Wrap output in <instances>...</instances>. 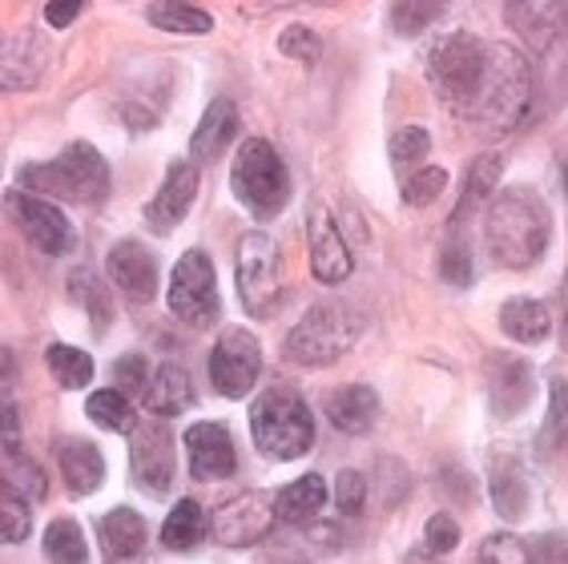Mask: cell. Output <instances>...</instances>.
I'll use <instances>...</instances> for the list:
<instances>
[{
  "label": "cell",
  "instance_id": "1",
  "mask_svg": "<svg viewBox=\"0 0 568 564\" xmlns=\"http://www.w3.org/2000/svg\"><path fill=\"white\" fill-rule=\"evenodd\" d=\"M548 239H552V210L528 185L504 190L484 210V246L508 271L536 266V259H545Z\"/></svg>",
  "mask_w": 568,
  "mask_h": 564
},
{
  "label": "cell",
  "instance_id": "2",
  "mask_svg": "<svg viewBox=\"0 0 568 564\" xmlns=\"http://www.w3.org/2000/svg\"><path fill=\"white\" fill-rule=\"evenodd\" d=\"M528 105H532V66H528V57L513 44H488L480 85L459 113L476 121L480 130L513 133L528 118Z\"/></svg>",
  "mask_w": 568,
  "mask_h": 564
},
{
  "label": "cell",
  "instance_id": "3",
  "mask_svg": "<svg viewBox=\"0 0 568 564\" xmlns=\"http://www.w3.org/2000/svg\"><path fill=\"white\" fill-rule=\"evenodd\" d=\"M363 315L343 299H323L291 326L283 339V355L298 367H327L335 359L347 355L363 339Z\"/></svg>",
  "mask_w": 568,
  "mask_h": 564
},
{
  "label": "cell",
  "instance_id": "4",
  "mask_svg": "<svg viewBox=\"0 0 568 564\" xmlns=\"http://www.w3.org/2000/svg\"><path fill=\"white\" fill-rule=\"evenodd\" d=\"M251 440L271 460H298L315 447V420L298 391L266 387L251 403Z\"/></svg>",
  "mask_w": 568,
  "mask_h": 564
},
{
  "label": "cell",
  "instance_id": "5",
  "mask_svg": "<svg viewBox=\"0 0 568 564\" xmlns=\"http://www.w3.org/2000/svg\"><path fill=\"white\" fill-rule=\"evenodd\" d=\"M21 185H29L37 198L57 194L77 202V207H98L110 194V162L89 141H73L57 162L24 165Z\"/></svg>",
  "mask_w": 568,
  "mask_h": 564
},
{
  "label": "cell",
  "instance_id": "6",
  "mask_svg": "<svg viewBox=\"0 0 568 564\" xmlns=\"http://www.w3.org/2000/svg\"><path fill=\"white\" fill-rule=\"evenodd\" d=\"M230 190L258 222L274 218L291 198V174L266 138H246L230 165Z\"/></svg>",
  "mask_w": 568,
  "mask_h": 564
},
{
  "label": "cell",
  "instance_id": "7",
  "mask_svg": "<svg viewBox=\"0 0 568 564\" xmlns=\"http://www.w3.org/2000/svg\"><path fill=\"white\" fill-rule=\"evenodd\" d=\"M239 299L251 319H266L283 303V254L266 230H251L239 242Z\"/></svg>",
  "mask_w": 568,
  "mask_h": 564
},
{
  "label": "cell",
  "instance_id": "8",
  "mask_svg": "<svg viewBox=\"0 0 568 564\" xmlns=\"http://www.w3.org/2000/svg\"><path fill=\"white\" fill-rule=\"evenodd\" d=\"M165 303L194 331L219 323L222 299H219V279H214V262L206 250H186L170 271V286H165Z\"/></svg>",
  "mask_w": 568,
  "mask_h": 564
},
{
  "label": "cell",
  "instance_id": "9",
  "mask_svg": "<svg viewBox=\"0 0 568 564\" xmlns=\"http://www.w3.org/2000/svg\"><path fill=\"white\" fill-rule=\"evenodd\" d=\"M484 53H488V44L476 41L471 33H448L432 49V57H427L432 85H436L456 109L468 105V98L476 93V85H480Z\"/></svg>",
  "mask_w": 568,
  "mask_h": 564
},
{
  "label": "cell",
  "instance_id": "10",
  "mask_svg": "<svg viewBox=\"0 0 568 564\" xmlns=\"http://www.w3.org/2000/svg\"><path fill=\"white\" fill-rule=\"evenodd\" d=\"M263 375V343L242 331V326H230L222 331V339L210 351V383L219 395L226 400H246L251 387Z\"/></svg>",
  "mask_w": 568,
  "mask_h": 564
},
{
  "label": "cell",
  "instance_id": "11",
  "mask_svg": "<svg viewBox=\"0 0 568 564\" xmlns=\"http://www.w3.org/2000/svg\"><path fill=\"white\" fill-rule=\"evenodd\" d=\"M278 521V508H274L271 492H239L234 500H226L214 516H210V536L222 544V548H251L274 528Z\"/></svg>",
  "mask_w": 568,
  "mask_h": 564
},
{
  "label": "cell",
  "instance_id": "12",
  "mask_svg": "<svg viewBox=\"0 0 568 564\" xmlns=\"http://www.w3.org/2000/svg\"><path fill=\"white\" fill-rule=\"evenodd\" d=\"M130 472H133V484L145 496H165V492L174 489V444H170L165 420L138 423L130 447Z\"/></svg>",
  "mask_w": 568,
  "mask_h": 564
},
{
  "label": "cell",
  "instance_id": "13",
  "mask_svg": "<svg viewBox=\"0 0 568 564\" xmlns=\"http://www.w3.org/2000/svg\"><path fill=\"white\" fill-rule=\"evenodd\" d=\"M9 210L17 214V222L24 226V234L37 242V250L44 254H69L77 246V234H73V222L61 207H53L49 198H37L29 190H9Z\"/></svg>",
  "mask_w": 568,
  "mask_h": 564
},
{
  "label": "cell",
  "instance_id": "14",
  "mask_svg": "<svg viewBox=\"0 0 568 564\" xmlns=\"http://www.w3.org/2000/svg\"><path fill=\"white\" fill-rule=\"evenodd\" d=\"M306 246H311V271L323 286H339V282L351 279L355 262H351V250L343 242L335 218L323 202H311L306 207Z\"/></svg>",
  "mask_w": 568,
  "mask_h": 564
},
{
  "label": "cell",
  "instance_id": "15",
  "mask_svg": "<svg viewBox=\"0 0 568 564\" xmlns=\"http://www.w3.org/2000/svg\"><path fill=\"white\" fill-rule=\"evenodd\" d=\"M110 279L133 306L153 303V294L162 291V274H158V259L150 254V246L138 239H121L118 246L110 250Z\"/></svg>",
  "mask_w": 568,
  "mask_h": 564
},
{
  "label": "cell",
  "instance_id": "16",
  "mask_svg": "<svg viewBox=\"0 0 568 564\" xmlns=\"http://www.w3.org/2000/svg\"><path fill=\"white\" fill-rule=\"evenodd\" d=\"M504 21L513 33H520L528 53L545 57L568 29V4L565 0H513L504 9Z\"/></svg>",
  "mask_w": 568,
  "mask_h": 564
},
{
  "label": "cell",
  "instance_id": "17",
  "mask_svg": "<svg viewBox=\"0 0 568 564\" xmlns=\"http://www.w3.org/2000/svg\"><path fill=\"white\" fill-rule=\"evenodd\" d=\"M49 57H53V44L49 37L37 33V29H17V33L4 37V49H0V81L9 93H24L33 89L37 81L49 69Z\"/></svg>",
  "mask_w": 568,
  "mask_h": 564
},
{
  "label": "cell",
  "instance_id": "18",
  "mask_svg": "<svg viewBox=\"0 0 568 564\" xmlns=\"http://www.w3.org/2000/svg\"><path fill=\"white\" fill-rule=\"evenodd\" d=\"M197 190H202V174H197L194 162H174V165H170L165 182L158 185L153 202L145 207V222H150V230H158V234H170L174 226H182V222H186V214L194 210V202H197Z\"/></svg>",
  "mask_w": 568,
  "mask_h": 564
},
{
  "label": "cell",
  "instance_id": "19",
  "mask_svg": "<svg viewBox=\"0 0 568 564\" xmlns=\"http://www.w3.org/2000/svg\"><path fill=\"white\" fill-rule=\"evenodd\" d=\"M182 444H186L194 480L234 476V467H239V452H234V435H230L222 423H210V420L190 423L186 435H182Z\"/></svg>",
  "mask_w": 568,
  "mask_h": 564
},
{
  "label": "cell",
  "instance_id": "20",
  "mask_svg": "<svg viewBox=\"0 0 568 564\" xmlns=\"http://www.w3.org/2000/svg\"><path fill=\"white\" fill-rule=\"evenodd\" d=\"M532 400V367L528 359L508 355V351H493L488 355V407L496 420H513L520 415Z\"/></svg>",
  "mask_w": 568,
  "mask_h": 564
},
{
  "label": "cell",
  "instance_id": "21",
  "mask_svg": "<svg viewBox=\"0 0 568 564\" xmlns=\"http://www.w3.org/2000/svg\"><path fill=\"white\" fill-rule=\"evenodd\" d=\"M327 420H331V427L343 435L372 432L375 420H379V395H375V387H367V383L335 387L327 395Z\"/></svg>",
  "mask_w": 568,
  "mask_h": 564
},
{
  "label": "cell",
  "instance_id": "22",
  "mask_svg": "<svg viewBox=\"0 0 568 564\" xmlns=\"http://www.w3.org/2000/svg\"><path fill=\"white\" fill-rule=\"evenodd\" d=\"M239 133V105L230 98H214L197 121L194 138H190V153L194 162H219L222 153L230 150V141Z\"/></svg>",
  "mask_w": 568,
  "mask_h": 564
},
{
  "label": "cell",
  "instance_id": "23",
  "mask_svg": "<svg viewBox=\"0 0 568 564\" xmlns=\"http://www.w3.org/2000/svg\"><path fill=\"white\" fill-rule=\"evenodd\" d=\"M98 536H101L105 556H110L113 564H125L142 556L150 532H145V521L133 508H113L98 521Z\"/></svg>",
  "mask_w": 568,
  "mask_h": 564
},
{
  "label": "cell",
  "instance_id": "24",
  "mask_svg": "<svg viewBox=\"0 0 568 564\" xmlns=\"http://www.w3.org/2000/svg\"><path fill=\"white\" fill-rule=\"evenodd\" d=\"M57 460H61V476L73 496H93L105 484V460L89 440H65Z\"/></svg>",
  "mask_w": 568,
  "mask_h": 564
},
{
  "label": "cell",
  "instance_id": "25",
  "mask_svg": "<svg viewBox=\"0 0 568 564\" xmlns=\"http://www.w3.org/2000/svg\"><path fill=\"white\" fill-rule=\"evenodd\" d=\"M190 403H194V383H190L186 367L162 363V367L153 371V383H150V391H145V407H150V415H158V420H174V415L190 412Z\"/></svg>",
  "mask_w": 568,
  "mask_h": 564
},
{
  "label": "cell",
  "instance_id": "26",
  "mask_svg": "<svg viewBox=\"0 0 568 564\" xmlns=\"http://www.w3.org/2000/svg\"><path fill=\"white\" fill-rule=\"evenodd\" d=\"M274 508H278V521L286 524H311L327 508V480L315 472L291 480L283 492H274Z\"/></svg>",
  "mask_w": 568,
  "mask_h": 564
},
{
  "label": "cell",
  "instance_id": "27",
  "mask_svg": "<svg viewBox=\"0 0 568 564\" xmlns=\"http://www.w3.org/2000/svg\"><path fill=\"white\" fill-rule=\"evenodd\" d=\"M493 508L500 512L504 521H525L528 516V504H532V484H528V472L513 460H496L493 467Z\"/></svg>",
  "mask_w": 568,
  "mask_h": 564
},
{
  "label": "cell",
  "instance_id": "28",
  "mask_svg": "<svg viewBox=\"0 0 568 564\" xmlns=\"http://www.w3.org/2000/svg\"><path fill=\"white\" fill-rule=\"evenodd\" d=\"M500 331L516 343H545L548 331H552V315H548L545 303H536V299H508L500 306Z\"/></svg>",
  "mask_w": 568,
  "mask_h": 564
},
{
  "label": "cell",
  "instance_id": "29",
  "mask_svg": "<svg viewBox=\"0 0 568 564\" xmlns=\"http://www.w3.org/2000/svg\"><path fill=\"white\" fill-rule=\"evenodd\" d=\"M500 174H504V158H500V153H484V158H476V162H471L468 182H464V198H459L456 214H452V226H456V222H464L468 214H476V210L493 207L488 198L496 194Z\"/></svg>",
  "mask_w": 568,
  "mask_h": 564
},
{
  "label": "cell",
  "instance_id": "30",
  "mask_svg": "<svg viewBox=\"0 0 568 564\" xmlns=\"http://www.w3.org/2000/svg\"><path fill=\"white\" fill-rule=\"evenodd\" d=\"M206 532H210V521H206V512H202V504H197V500H178L162 524V548H170V553H190V548H197V544L206 541Z\"/></svg>",
  "mask_w": 568,
  "mask_h": 564
},
{
  "label": "cell",
  "instance_id": "31",
  "mask_svg": "<svg viewBox=\"0 0 568 564\" xmlns=\"http://www.w3.org/2000/svg\"><path fill=\"white\" fill-rule=\"evenodd\" d=\"M145 21L162 33L178 37H206L214 33V17L206 9H194V4H182V0H158L145 9Z\"/></svg>",
  "mask_w": 568,
  "mask_h": 564
},
{
  "label": "cell",
  "instance_id": "32",
  "mask_svg": "<svg viewBox=\"0 0 568 564\" xmlns=\"http://www.w3.org/2000/svg\"><path fill=\"white\" fill-rule=\"evenodd\" d=\"M44 367L57 380V387L65 391H81L93 383V359L81 348H69V343H53V348L44 351Z\"/></svg>",
  "mask_w": 568,
  "mask_h": 564
},
{
  "label": "cell",
  "instance_id": "33",
  "mask_svg": "<svg viewBox=\"0 0 568 564\" xmlns=\"http://www.w3.org/2000/svg\"><path fill=\"white\" fill-rule=\"evenodd\" d=\"M85 415L98 423L101 432H138V420H133L130 395H121L118 387H101L85 400Z\"/></svg>",
  "mask_w": 568,
  "mask_h": 564
},
{
  "label": "cell",
  "instance_id": "34",
  "mask_svg": "<svg viewBox=\"0 0 568 564\" xmlns=\"http://www.w3.org/2000/svg\"><path fill=\"white\" fill-rule=\"evenodd\" d=\"M65 286H69V299L89 311V319H93V331H98V335H105V326H110V319H113V306H110V291L101 286L98 274L81 266V271L69 274Z\"/></svg>",
  "mask_w": 568,
  "mask_h": 564
},
{
  "label": "cell",
  "instance_id": "35",
  "mask_svg": "<svg viewBox=\"0 0 568 564\" xmlns=\"http://www.w3.org/2000/svg\"><path fill=\"white\" fill-rule=\"evenodd\" d=\"M44 561L49 564H85L89 544L77 521H53L44 528Z\"/></svg>",
  "mask_w": 568,
  "mask_h": 564
},
{
  "label": "cell",
  "instance_id": "36",
  "mask_svg": "<svg viewBox=\"0 0 568 564\" xmlns=\"http://www.w3.org/2000/svg\"><path fill=\"white\" fill-rule=\"evenodd\" d=\"M4 480H9V489H17L24 500H44V496H49L44 467L37 464L29 452H21V447H9V452H4Z\"/></svg>",
  "mask_w": 568,
  "mask_h": 564
},
{
  "label": "cell",
  "instance_id": "37",
  "mask_svg": "<svg viewBox=\"0 0 568 564\" xmlns=\"http://www.w3.org/2000/svg\"><path fill=\"white\" fill-rule=\"evenodd\" d=\"M0 532H4V544H21L33 532V508L17 489H4L0 496Z\"/></svg>",
  "mask_w": 568,
  "mask_h": 564
},
{
  "label": "cell",
  "instance_id": "38",
  "mask_svg": "<svg viewBox=\"0 0 568 564\" xmlns=\"http://www.w3.org/2000/svg\"><path fill=\"white\" fill-rule=\"evenodd\" d=\"M278 53L298 61V66H318V57H323V41L311 24H286L283 33H278Z\"/></svg>",
  "mask_w": 568,
  "mask_h": 564
},
{
  "label": "cell",
  "instance_id": "39",
  "mask_svg": "<svg viewBox=\"0 0 568 564\" xmlns=\"http://www.w3.org/2000/svg\"><path fill=\"white\" fill-rule=\"evenodd\" d=\"M568 440V383L552 380V391H548V420L545 432H540V447L552 452Z\"/></svg>",
  "mask_w": 568,
  "mask_h": 564
},
{
  "label": "cell",
  "instance_id": "40",
  "mask_svg": "<svg viewBox=\"0 0 568 564\" xmlns=\"http://www.w3.org/2000/svg\"><path fill=\"white\" fill-rule=\"evenodd\" d=\"M476 564H532V548L520 544V536L513 532H493V536H484Z\"/></svg>",
  "mask_w": 568,
  "mask_h": 564
},
{
  "label": "cell",
  "instance_id": "41",
  "mask_svg": "<svg viewBox=\"0 0 568 564\" xmlns=\"http://www.w3.org/2000/svg\"><path fill=\"white\" fill-rule=\"evenodd\" d=\"M427 150H432V133L424 125H404L392 138V165L395 170H407L412 162H424Z\"/></svg>",
  "mask_w": 568,
  "mask_h": 564
},
{
  "label": "cell",
  "instance_id": "42",
  "mask_svg": "<svg viewBox=\"0 0 568 564\" xmlns=\"http://www.w3.org/2000/svg\"><path fill=\"white\" fill-rule=\"evenodd\" d=\"M444 190H448V174H444L439 165H424L419 174H412L404 182V202H407V207H416V210L419 207H432V202H436Z\"/></svg>",
  "mask_w": 568,
  "mask_h": 564
},
{
  "label": "cell",
  "instance_id": "43",
  "mask_svg": "<svg viewBox=\"0 0 568 564\" xmlns=\"http://www.w3.org/2000/svg\"><path fill=\"white\" fill-rule=\"evenodd\" d=\"M439 274H444V282H448V286H456V291L471 286V279H476V266H471V250L464 246V239H456V242H448V246H444V254H439Z\"/></svg>",
  "mask_w": 568,
  "mask_h": 564
},
{
  "label": "cell",
  "instance_id": "44",
  "mask_svg": "<svg viewBox=\"0 0 568 564\" xmlns=\"http://www.w3.org/2000/svg\"><path fill=\"white\" fill-rule=\"evenodd\" d=\"M439 17H444V9H436V4H412V0H399V4H392V29L399 37L424 33L427 24L439 21Z\"/></svg>",
  "mask_w": 568,
  "mask_h": 564
},
{
  "label": "cell",
  "instance_id": "45",
  "mask_svg": "<svg viewBox=\"0 0 568 564\" xmlns=\"http://www.w3.org/2000/svg\"><path fill=\"white\" fill-rule=\"evenodd\" d=\"M150 383H153V375L142 355H121L118 363H113V387H118L121 395H145Z\"/></svg>",
  "mask_w": 568,
  "mask_h": 564
},
{
  "label": "cell",
  "instance_id": "46",
  "mask_svg": "<svg viewBox=\"0 0 568 564\" xmlns=\"http://www.w3.org/2000/svg\"><path fill=\"white\" fill-rule=\"evenodd\" d=\"M335 504H339L343 516H359L363 504H367V480L355 467H343L335 476Z\"/></svg>",
  "mask_w": 568,
  "mask_h": 564
},
{
  "label": "cell",
  "instance_id": "47",
  "mask_svg": "<svg viewBox=\"0 0 568 564\" xmlns=\"http://www.w3.org/2000/svg\"><path fill=\"white\" fill-rule=\"evenodd\" d=\"M424 541H427V553H432V556H448L452 548L459 544L456 516H448V512L432 516V521H427V528H424Z\"/></svg>",
  "mask_w": 568,
  "mask_h": 564
},
{
  "label": "cell",
  "instance_id": "48",
  "mask_svg": "<svg viewBox=\"0 0 568 564\" xmlns=\"http://www.w3.org/2000/svg\"><path fill=\"white\" fill-rule=\"evenodd\" d=\"M532 564H568V536L565 532H548L532 548Z\"/></svg>",
  "mask_w": 568,
  "mask_h": 564
},
{
  "label": "cell",
  "instance_id": "49",
  "mask_svg": "<svg viewBox=\"0 0 568 564\" xmlns=\"http://www.w3.org/2000/svg\"><path fill=\"white\" fill-rule=\"evenodd\" d=\"M81 17V4L77 0H53V4H44V24H53V29H65Z\"/></svg>",
  "mask_w": 568,
  "mask_h": 564
},
{
  "label": "cell",
  "instance_id": "50",
  "mask_svg": "<svg viewBox=\"0 0 568 564\" xmlns=\"http://www.w3.org/2000/svg\"><path fill=\"white\" fill-rule=\"evenodd\" d=\"M565 348H568V315H565Z\"/></svg>",
  "mask_w": 568,
  "mask_h": 564
},
{
  "label": "cell",
  "instance_id": "51",
  "mask_svg": "<svg viewBox=\"0 0 568 564\" xmlns=\"http://www.w3.org/2000/svg\"><path fill=\"white\" fill-rule=\"evenodd\" d=\"M565 185H568V165H565Z\"/></svg>",
  "mask_w": 568,
  "mask_h": 564
}]
</instances>
